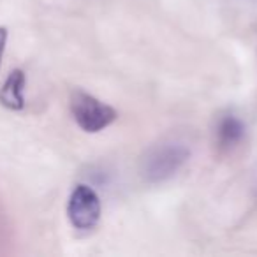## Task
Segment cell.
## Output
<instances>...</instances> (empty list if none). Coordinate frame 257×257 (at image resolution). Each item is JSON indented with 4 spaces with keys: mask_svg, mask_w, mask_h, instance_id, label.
Listing matches in <instances>:
<instances>
[{
    "mask_svg": "<svg viewBox=\"0 0 257 257\" xmlns=\"http://www.w3.org/2000/svg\"><path fill=\"white\" fill-rule=\"evenodd\" d=\"M190 150L178 141H162L150 147L140 162L141 178L147 183L157 185L171 180L189 162Z\"/></svg>",
    "mask_w": 257,
    "mask_h": 257,
    "instance_id": "6da1fadb",
    "label": "cell"
},
{
    "mask_svg": "<svg viewBox=\"0 0 257 257\" xmlns=\"http://www.w3.org/2000/svg\"><path fill=\"white\" fill-rule=\"evenodd\" d=\"M71 113L74 121L81 131L88 134H97L111 123H114L118 113L109 104L102 102L100 99L93 97L85 90H74L71 93Z\"/></svg>",
    "mask_w": 257,
    "mask_h": 257,
    "instance_id": "7a4b0ae2",
    "label": "cell"
},
{
    "mask_svg": "<svg viewBox=\"0 0 257 257\" xmlns=\"http://www.w3.org/2000/svg\"><path fill=\"white\" fill-rule=\"evenodd\" d=\"M100 197L86 183H78L67 201L69 222L78 231H92L100 220Z\"/></svg>",
    "mask_w": 257,
    "mask_h": 257,
    "instance_id": "3957f363",
    "label": "cell"
},
{
    "mask_svg": "<svg viewBox=\"0 0 257 257\" xmlns=\"http://www.w3.org/2000/svg\"><path fill=\"white\" fill-rule=\"evenodd\" d=\"M246 134V125L232 111H224L215 118L213 143L220 154H229L241 145Z\"/></svg>",
    "mask_w": 257,
    "mask_h": 257,
    "instance_id": "277c9868",
    "label": "cell"
},
{
    "mask_svg": "<svg viewBox=\"0 0 257 257\" xmlns=\"http://www.w3.org/2000/svg\"><path fill=\"white\" fill-rule=\"evenodd\" d=\"M25 72L22 69L13 71L0 88V104L11 111L23 109L25 107Z\"/></svg>",
    "mask_w": 257,
    "mask_h": 257,
    "instance_id": "5b68a950",
    "label": "cell"
},
{
    "mask_svg": "<svg viewBox=\"0 0 257 257\" xmlns=\"http://www.w3.org/2000/svg\"><path fill=\"white\" fill-rule=\"evenodd\" d=\"M6 44H8V29L0 27V65H2V57H4Z\"/></svg>",
    "mask_w": 257,
    "mask_h": 257,
    "instance_id": "8992f818",
    "label": "cell"
}]
</instances>
